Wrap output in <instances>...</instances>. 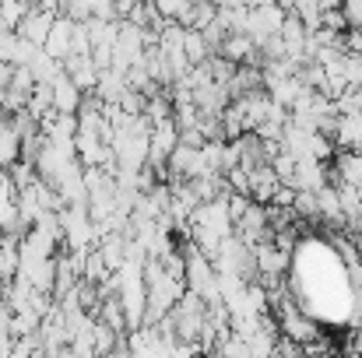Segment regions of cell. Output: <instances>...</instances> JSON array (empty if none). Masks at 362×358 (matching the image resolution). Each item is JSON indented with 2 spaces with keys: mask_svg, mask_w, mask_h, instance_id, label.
Masks as SVG:
<instances>
[{
  "mask_svg": "<svg viewBox=\"0 0 362 358\" xmlns=\"http://www.w3.org/2000/svg\"><path fill=\"white\" fill-rule=\"evenodd\" d=\"M285 14H288V11H281L274 0H264V4L250 7V11H246V35L264 49L271 39L281 35V21H285Z\"/></svg>",
  "mask_w": 362,
  "mask_h": 358,
  "instance_id": "1",
  "label": "cell"
},
{
  "mask_svg": "<svg viewBox=\"0 0 362 358\" xmlns=\"http://www.w3.org/2000/svg\"><path fill=\"white\" fill-rule=\"evenodd\" d=\"M324 183H331L327 162H320V158H299L296 162V176H292L296 190H320Z\"/></svg>",
  "mask_w": 362,
  "mask_h": 358,
  "instance_id": "2",
  "label": "cell"
},
{
  "mask_svg": "<svg viewBox=\"0 0 362 358\" xmlns=\"http://www.w3.org/2000/svg\"><path fill=\"white\" fill-rule=\"evenodd\" d=\"M278 186H281V179H278V172H274L271 162H260L257 169H250V197L257 204H271L274 193H278Z\"/></svg>",
  "mask_w": 362,
  "mask_h": 358,
  "instance_id": "3",
  "label": "cell"
},
{
  "mask_svg": "<svg viewBox=\"0 0 362 358\" xmlns=\"http://www.w3.org/2000/svg\"><path fill=\"white\" fill-rule=\"evenodd\" d=\"M53 21H57V14H49V11H42L39 4L21 18V25H18V32L28 39V42H35V46H46V39H49V32H53Z\"/></svg>",
  "mask_w": 362,
  "mask_h": 358,
  "instance_id": "4",
  "label": "cell"
},
{
  "mask_svg": "<svg viewBox=\"0 0 362 358\" xmlns=\"http://www.w3.org/2000/svg\"><path fill=\"white\" fill-rule=\"evenodd\" d=\"M81 88L74 85V78L67 74V71H60L57 78H53V109L57 113H78L81 109Z\"/></svg>",
  "mask_w": 362,
  "mask_h": 358,
  "instance_id": "5",
  "label": "cell"
},
{
  "mask_svg": "<svg viewBox=\"0 0 362 358\" xmlns=\"http://www.w3.org/2000/svg\"><path fill=\"white\" fill-rule=\"evenodd\" d=\"M334 144L349 148V151H362V113H338L334 123Z\"/></svg>",
  "mask_w": 362,
  "mask_h": 358,
  "instance_id": "6",
  "label": "cell"
},
{
  "mask_svg": "<svg viewBox=\"0 0 362 358\" xmlns=\"http://www.w3.org/2000/svg\"><path fill=\"white\" fill-rule=\"evenodd\" d=\"M331 176H334L338 183L362 186V151H349V148H345V155H338V158H334Z\"/></svg>",
  "mask_w": 362,
  "mask_h": 358,
  "instance_id": "7",
  "label": "cell"
},
{
  "mask_svg": "<svg viewBox=\"0 0 362 358\" xmlns=\"http://www.w3.org/2000/svg\"><path fill=\"white\" fill-rule=\"evenodd\" d=\"M292 14H299V21H303L310 32H317V28H320V18H324V7H320V0H299Z\"/></svg>",
  "mask_w": 362,
  "mask_h": 358,
  "instance_id": "8",
  "label": "cell"
},
{
  "mask_svg": "<svg viewBox=\"0 0 362 358\" xmlns=\"http://www.w3.org/2000/svg\"><path fill=\"white\" fill-rule=\"evenodd\" d=\"M341 7H345V14H349L352 25H362V0H345Z\"/></svg>",
  "mask_w": 362,
  "mask_h": 358,
  "instance_id": "9",
  "label": "cell"
},
{
  "mask_svg": "<svg viewBox=\"0 0 362 358\" xmlns=\"http://www.w3.org/2000/svg\"><path fill=\"white\" fill-rule=\"evenodd\" d=\"M274 4H278L281 11H296V4H299V0H274Z\"/></svg>",
  "mask_w": 362,
  "mask_h": 358,
  "instance_id": "10",
  "label": "cell"
},
{
  "mask_svg": "<svg viewBox=\"0 0 362 358\" xmlns=\"http://www.w3.org/2000/svg\"><path fill=\"white\" fill-rule=\"evenodd\" d=\"M32 4H35V0H32Z\"/></svg>",
  "mask_w": 362,
  "mask_h": 358,
  "instance_id": "11",
  "label": "cell"
}]
</instances>
